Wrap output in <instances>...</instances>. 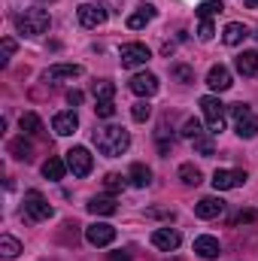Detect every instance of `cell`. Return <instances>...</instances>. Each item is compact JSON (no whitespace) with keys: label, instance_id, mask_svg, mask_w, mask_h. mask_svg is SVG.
Masks as SVG:
<instances>
[{"label":"cell","instance_id":"obj_1","mask_svg":"<svg viewBox=\"0 0 258 261\" xmlns=\"http://www.w3.org/2000/svg\"><path fill=\"white\" fill-rule=\"evenodd\" d=\"M94 146L100 155L107 158H119L122 152H128L131 146V134L119 125H107V128H97L94 130Z\"/></svg>","mask_w":258,"mask_h":261},{"label":"cell","instance_id":"obj_2","mask_svg":"<svg viewBox=\"0 0 258 261\" xmlns=\"http://www.w3.org/2000/svg\"><path fill=\"white\" fill-rule=\"evenodd\" d=\"M49 12L46 9H40V6H31V9H24V12H18L15 15V28L24 34V37H43L46 31H49Z\"/></svg>","mask_w":258,"mask_h":261},{"label":"cell","instance_id":"obj_3","mask_svg":"<svg viewBox=\"0 0 258 261\" xmlns=\"http://www.w3.org/2000/svg\"><path fill=\"white\" fill-rule=\"evenodd\" d=\"M231 116H234V130H237V137L252 140L258 134V113H252L246 103H234V107H231Z\"/></svg>","mask_w":258,"mask_h":261},{"label":"cell","instance_id":"obj_4","mask_svg":"<svg viewBox=\"0 0 258 261\" xmlns=\"http://www.w3.org/2000/svg\"><path fill=\"white\" fill-rule=\"evenodd\" d=\"M200 110H203V119L210 125V134H222L225 130V103L213 94L200 97Z\"/></svg>","mask_w":258,"mask_h":261},{"label":"cell","instance_id":"obj_5","mask_svg":"<svg viewBox=\"0 0 258 261\" xmlns=\"http://www.w3.org/2000/svg\"><path fill=\"white\" fill-rule=\"evenodd\" d=\"M91 167H94V158H91V152H88L85 146H73V149L67 152V170H70L76 179H85V176L91 173Z\"/></svg>","mask_w":258,"mask_h":261},{"label":"cell","instance_id":"obj_6","mask_svg":"<svg viewBox=\"0 0 258 261\" xmlns=\"http://www.w3.org/2000/svg\"><path fill=\"white\" fill-rule=\"evenodd\" d=\"M24 213H28L31 222H46V219H52L55 210H52V203L40 195V192H28L24 195Z\"/></svg>","mask_w":258,"mask_h":261},{"label":"cell","instance_id":"obj_7","mask_svg":"<svg viewBox=\"0 0 258 261\" xmlns=\"http://www.w3.org/2000/svg\"><path fill=\"white\" fill-rule=\"evenodd\" d=\"M128 88L137 94V97H152L155 91H158V76L155 73H134L131 76V82H128Z\"/></svg>","mask_w":258,"mask_h":261},{"label":"cell","instance_id":"obj_8","mask_svg":"<svg viewBox=\"0 0 258 261\" xmlns=\"http://www.w3.org/2000/svg\"><path fill=\"white\" fill-rule=\"evenodd\" d=\"M119 58H122V67H143L152 58V52L143 43H125L122 52H119Z\"/></svg>","mask_w":258,"mask_h":261},{"label":"cell","instance_id":"obj_9","mask_svg":"<svg viewBox=\"0 0 258 261\" xmlns=\"http://www.w3.org/2000/svg\"><path fill=\"white\" fill-rule=\"evenodd\" d=\"M76 15H79V24L82 28H100L107 21V9L100 3H82L76 9Z\"/></svg>","mask_w":258,"mask_h":261},{"label":"cell","instance_id":"obj_10","mask_svg":"<svg viewBox=\"0 0 258 261\" xmlns=\"http://www.w3.org/2000/svg\"><path fill=\"white\" fill-rule=\"evenodd\" d=\"M243 182H246L243 170H216L213 173V189L216 192H231V189H240Z\"/></svg>","mask_w":258,"mask_h":261},{"label":"cell","instance_id":"obj_11","mask_svg":"<svg viewBox=\"0 0 258 261\" xmlns=\"http://www.w3.org/2000/svg\"><path fill=\"white\" fill-rule=\"evenodd\" d=\"M85 240H88L91 246H110V243L116 240V228H113V225H107V222L88 225V228H85Z\"/></svg>","mask_w":258,"mask_h":261},{"label":"cell","instance_id":"obj_12","mask_svg":"<svg viewBox=\"0 0 258 261\" xmlns=\"http://www.w3.org/2000/svg\"><path fill=\"white\" fill-rule=\"evenodd\" d=\"M179 231L176 228H158L155 234H152V246L155 249H164V252H173L176 246H179Z\"/></svg>","mask_w":258,"mask_h":261},{"label":"cell","instance_id":"obj_13","mask_svg":"<svg viewBox=\"0 0 258 261\" xmlns=\"http://www.w3.org/2000/svg\"><path fill=\"white\" fill-rule=\"evenodd\" d=\"M207 85H210L213 91H228V88H231V70H228L225 64L210 67V73H207Z\"/></svg>","mask_w":258,"mask_h":261},{"label":"cell","instance_id":"obj_14","mask_svg":"<svg viewBox=\"0 0 258 261\" xmlns=\"http://www.w3.org/2000/svg\"><path fill=\"white\" fill-rule=\"evenodd\" d=\"M76 128H79V116H76L73 110H64V113H58V116L52 119V130H55L58 137H70Z\"/></svg>","mask_w":258,"mask_h":261},{"label":"cell","instance_id":"obj_15","mask_svg":"<svg viewBox=\"0 0 258 261\" xmlns=\"http://www.w3.org/2000/svg\"><path fill=\"white\" fill-rule=\"evenodd\" d=\"M222 210H225V200H219V197H200L194 203L197 219H216V216H222Z\"/></svg>","mask_w":258,"mask_h":261},{"label":"cell","instance_id":"obj_16","mask_svg":"<svg viewBox=\"0 0 258 261\" xmlns=\"http://www.w3.org/2000/svg\"><path fill=\"white\" fill-rule=\"evenodd\" d=\"M76 76H82V67L79 64H55L43 73L46 82H64V79H76Z\"/></svg>","mask_w":258,"mask_h":261},{"label":"cell","instance_id":"obj_17","mask_svg":"<svg viewBox=\"0 0 258 261\" xmlns=\"http://www.w3.org/2000/svg\"><path fill=\"white\" fill-rule=\"evenodd\" d=\"M194 252H197L200 258L213 261V258H219V255H222V246H219V240H216V237L203 234V237H197V240H194Z\"/></svg>","mask_w":258,"mask_h":261},{"label":"cell","instance_id":"obj_18","mask_svg":"<svg viewBox=\"0 0 258 261\" xmlns=\"http://www.w3.org/2000/svg\"><path fill=\"white\" fill-rule=\"evenodd\" d=\"M152 18H155V6H152V3H143V6H137L128 15V28L131 31H140V28H146Z\"/></svg>","mask_w":258,"mask_h":261},{"label":"cell","instance_id":"obj_19","mask_svg":"<svg viewBox=\"0 0 258 261\" xmlns=\"http://www.w3.org/2000/svg\"><path fill=\"white\" fill-rule=\"evenodd\" d=\"M246 37H249V31H246V24H240V21H231V24H225V31H222L225 46H240Z\"/></svg>","mask_w":258,"mask_h":261},{"label":"cell","instance_id":"obj_20","mask_svg":"<svg viewBox=\"0 0 258 261\" xmlns=\"http://www.w3.org/2000/svg\"><path fill=\"white\" fill-rule=\"evenodd\" d=\"M234 64L240 76H258V52H240Z\"/></svg>","mask_w":258,"mask_h":261},{"label":"cell","instance_id":"obj_21","mask_svg":"<svg viewBox=\"0 0 258 261\" xmlns=\"http://www.w3.org/2000/svg\"><path fill=\"white\" fill-rule=\"evenodd\" d=\"M116 210H119V206H116L113 197L100 195V197H91V200H88V213H94V216H113Z\"/></svg>","mask_w":258,"mask_h":261},{"label":"cell","instance_id":"obj_22","mask_svg":"<svg viewBox=\"0 0 258 261\" xmlns=\"http://www.w3.org/2000/svg\"><path fill=\"white\" fill-rule=\"evenodd\" d=\"M131 186H137V189H146L149 182H152V170L146 167V164H134L131 167Z\"/></svg>","mask_w":258,"mask_h":261},{"label":"cell","instance_id":"obj_23","mask_svg":"<svg viewBox=\"0 0 258 261\" xmlns=\"http://www.w3.org/2000/svg\"><path fill=\"white\" fill-rule=\"evenodd\" d=\"M64 170H67V161H61V158H49V161L43 164V176L52 179V182H58V179L64 176Z\"/></svg>","mask_w":258,"mask_h":261},{"label":"cell","instance_id":"obj_24","mask_svg":"<svg viewBox=\"0 0 258 261\" xmlns=\"http://www.w3.org/2000/svg\"><path fill=\"white\" fill-rule=\"evenodd\" d=\"M9 155H12L15 161H31V143H28L24 137L12 140V143H9Z\"/></svg>","mask_w":258,"mask_h":261},{"label":"cell","instance_id":"obj_25","mask_svg":"<svg viewBox=\"0 0 258 261\" xmlns=\"http://www.w3.org/2000/svg\"><path fill=\"white\" fill-rule=\"evenodd\" d=\"M222 9H225V6H222V0H203V3H197V9H194V12H197V18H200V21H207V18H213L216 12H222Z\"/></svg>","mask_w":258,"mask_h":261},{"label":"cell","instance_id":"obj_26","mask_svg":"<svg viewBox=\"0 0 258 261\" xmlns=\"http://www.w3.org/2000/svg\"><path fill=\"white\" fill-rule=\"evenodd\" d=\"M18 128L24 130V134H40V130H43V122H40V116H37V113H21Z\"/></svg>","mask_w":258,"mask_h":261},{"label":"cell","instance_id":"obj_27","mask_svg":"<svg viewBox=\"0 0 258 261\" xmlns=\"http://www.w3.org/2000/svg\"><path fill=\"white\" fill-rule=\"evenodd\" d=\"M18 252H21V243H18L15 237L3 234V237H0V255H3V258H15Z\"/></svg>","mask_w":258,"mask_h":261},{"label":"cell","instance_id":"obj_28","mask_svg":"<svg viewBox=\"0 0 258 261\" xmlns=\"http://www.w3.org/2000/svg\"><path fill=\"white\" fill-rule=\"evenodd\" d=\"M179 179L183 186H200V170L194 164H179Z\"/></svg>","mask_w":258,"mask_h":261},{"label":"cell","instance_id":"obj_29","mask_svg":"<svg viewBox=\"0 0 258 261\" xmlns=\"http://www.w3.org/2000/svg\"><path fill=\"white\" fill-rule=\"evenodd\" d=\"M194 149H197V155H203V158H210V155L216 152V146H213V137H210V134L203 130V134H200V137L194 140Z\"/></svg>","mask_w":258,"mask_h":261},{"label":"cell","instance_id":"obj_30","mask_svg":"<svg viewBox=\"0 0 258 261\" xmlns=\"http://www.w3.org/2000/svg\"><path fill=\"white\" fill-rule=\"evenodd\" d=\"M170 76H173L176 82H186V85L194 82V70L189 64H173V67H170Z\"/></svg>","mask_w":258,"mask_h":261},{"label":"cell","instance_id":"obj_31","mask_svg":"<svg viewBox=\"0 0 258 261\" xmlns=\"http://www.w3.org/2000/svg\"><path fill=\"white\" fill-rule=\"evenodd\" d=\"M113 94H116V85L113 82H94V97L97 100H113Z\"/></svg>","mask_w":258,"mask_h":261},{"label":"cell","instance_id":"obj_32","mask_svg":"<svg viewBox=\"0 0 258 261\" xmlns=\"http://www.w3.org/2000/svg\"><path fill=\"white\" fill-rule=\"evenodd\" d=\"M104 189H107L110 195L122 192V189H125V176H119V173H107V179H104Z\"/></svg>","mask_w":258,"mask_h":261},{"label":"cell","instance_id":"obj_33","mask_svg":"<svg viewBox=\"0 0 258 261\" xmlns=\"http://www.w3.org/2000/svg\"><path fill=\"white\" fill-rule=\"evenodd\" d=\"M131 116H134V122H146V119L152 116V107H149L146 100H140V103H134V110H131Z\"/></svg>","mask_w":258,"mask_h":261},{"label":"cell","instance_id":"obj_34","mask_svg":"<svg viewBox=\"0 0 258 261\" xmlns=\"http://www.w3.org/2000/svg\"><path fill=\"white\" fill-rule=\"evenodd\" d=\"M200 134H203V128H200V122H197V119H189V122L183 125V137H186V140H197Z\"/></svg>","mask_w":258,"mask_h":261},{"label":"cell","instance_id":"obj_35","mask_svg":"<svg viewBox=\"0 0 258 261\" xmlns=\"http://www.w3.org/2000/svg\"><path fill=\"white\" fill-rule=\"evenodd\" d=\"M94 113H97L100 119H113V116H116V103H113V100H97Z\"/></svg>","mask_w":258,"mask_h":261},{"label":"cell","instance_id":"obj_36","mask_svg":"<svg viewBox=\"0 0 258 261\" xmlns=\"http://www.w3.org/2000/svg\"><path fill=\"white\" fill-rule=\"evenodd\" d=\"M213 34H216L213 21H210V18H207V21H200V28H197V37H200L203 43H210V40H213Z\"/></svg>","mask_w":258,"mask_h":261},{"label":"cell","instance_id":"obj_37","mask_svg":"<svg viewBox=\"0 0 258 261\" xmlns=\"http://www.w3.org/2000/svg\"><path fill=\"white\" fill-rule=\"evenodd\" d=\"M12 52H15V40H12V37H6V40H3V58H0V61L6 64V61L12 58Z\"/></svg>","mask_w":258,"mask_h":261},{"label":"cell","instance_id":"obj_38","mask_svg":"<svg viewBox=\"0 0 258 261\" xmlns=\"http://www.w3.org/2000/svg\"><path fill=\"white\" fill-rule=\"evenodd\" d=\"M67 103H70V107H79V103H82V91H76V88L67 91Z\"/></svg>","mask_w":258,"mask_h":261},{"label":"cell","instance_id":"obj_39","mask_svg":"<svg viewBox=\"0 0 258 261\" xmlns=\"http://www.w3.org/2000/svg\"><path fill=\"white\" fill-rule=\"evenodd\" d=\"M258 216L255 213H237V219H234V225H243V222H255Z\"/></svg>","mask_w":258,"mask_h":261},{"label":"cell","instance_id":"obj_40","mask_svg":"<svg viewBox=\"0 0 258 261\" xmlns=\"http://www.w3.org/2000/svg\"><path fill=\"white\" fill-rule=\"evenodd\" d=\"M110 258H113V261H131V255H128V252H113Z\"/></svg>","mask_w":258,"mask_h":261},{"label":"cell","instance_id":"obj_41","mask_svg":"<svg viewBox=\"0 0 258 261\" xmlns=\"http://www.w3.org/2000/svg\"><path fill=\"white\" fill-rule=\"evenodd\" d=\"M243 3H246L249 9H258V0H243Z\"/></svg>","mask_w":258,"mask_h":261},{"label":"cell","instance_id":"obj_42","mask_svg":"<svg viewBox=\"0 0 258 261\" xmlns=\"http://www.w3.org/2000/svg\"><path fill=\"white\" fill-rule=\"evenodd\" d=\"M43 3H55V0H43Z\"/></svg>","mask_w":258,"mask_h":261},{"label":"cell","instance_id":"obj_43","mask_svg":"<svg viewBox=\"0 0 258 261\" xmlns=\"http://www.w3.org/2000/svg\"><path fill=\"white\" fill-rule=\"evenodd\" d=\"M255 40H258V34H255Z\"/></svg>","mask_w":258,"mask_h":261},{"label":"cell","instance_id":"obj_44","mask_svg":"<svg viewBox=\"0 0 258 261\" xmlns=\"http://www.w3.org/2000/svg\"><path fill=\"white\" fill-rule=\"evenodd\" d=\"M176 261H179V258H176Z\"/></svg>","mask_w":258,"mask_h":261}]
</instances>
